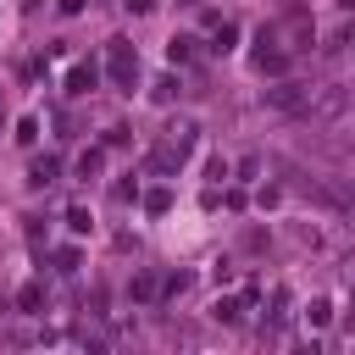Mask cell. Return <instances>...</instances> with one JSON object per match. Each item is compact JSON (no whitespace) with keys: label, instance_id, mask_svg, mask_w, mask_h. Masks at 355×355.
<instances>
[{"label":"cell","instance_id":"1","mask_svg":"<svg viewBox=\"0 0 355 355\" xmlns=\"http://www.w3.org/2000/svg\"><path fill=\"white\" fill-rule=\"evenodd\" d=\"M111 78L122 89H133V78H139V55L128 50V39H111Z\"/></svg>","mask_w":355,"mask_h":355},{"label":"cell","instance_id":"2","mask_svg":"<svg viewBox=\"0 0 355 355\" xmlns=\"http://www.w3.org/2000/svg\"><path fill=\"white\" fill-rule=\"evenodd\" d=\"M261 100H266V105H277V111H294V105H305L311 94H305L300 83H277V89H266Z\"/></svg>","mask_w":355,"mask_h":355},{"label":"cell","instance_id":"3","mask_svg":"<svg viewBox=\"0 0 355 355\" xmlns=\"http://www.w3.org/2000/svg\"><path fill=\"white\" fill-rule=\"evenodd\" d=\"M67 89H72V94H89V89H94V67H89V61H78V67L67 72Z\"/></svg>","mask_w":355,"mask_h":355},{"label":"cell","instance_id":"4","mask_svg":"<svg viewBox=\"0 0 355 355\" xmlns=\"http://www.w3.org/2000/svg\"><path fill=\"white\" fill-rule=\"evenodd\" d=\"M316 111H322V116H338V111H344V89H327V94H322V105H316Z\"/></svg>","mask_w":355,"mask_h":355},{"label":"cell","instance_id":"5","mask_svg":"<svg viewBox=\"0 0 355 355\" xmlns=\"http://www.w3.org/2000/svg\"><path fill=\"white\" fill-rule=\"evenodd\" d=\"M28 183H55V161H50V155L33 161V178H28Z\"/></svg>","mask_w":355,"mask_h":355},{"label":"cell","instance_id":"6","mask_svg":"<svg viewBox=\"0 0 355 355\" xmlns=\"http://www.w3.org/2000/svg\"><path fill=\"white\" fill-rule=\"evenodd\" d=\"M67 227H72V233H89V211L72 205V211H67Z\"/></svg>","mask_w":355,"mask_h":355},{"label":"cell","instance_id":"7","mask_svg":"<svg viewBox=\"0 0 355 355\" xmlns=\"http://www.w3.org/2000/svg\"><path fill=\"white\" fill-rule=\"evenodd\" d=\"M194 55V39H172V61H189Z\"/></svg>","mask_w":355,"mask_h":355},{"label":"cell","instance_id":"8","mask_svg":"<svg viewBox=\"0 0 355 355\" xmlns=\"http://www.w3.org/2000/svg\"><path fill=\"white\" fill-rule=\"evenodd\" d=\"M17 300H22V311H39V300H44V294H39V288H33V283H28V288H22V294H17Z\"/></svg>","mask_w":355,"mask_h":355},{"label":"cell","instance_id":"9","mask_svg":"<svg viewBox=\"0 0 355 355\" xmlns=\"http://www.w3.org/2000/svg\"><path fill=\"white\" fill-rule=\"evenodd\" d=\"M216 316L222 322H239V300H216Z\"/></svg>","mask_w":355,"mask_h":355},{"label":"cell","instance_id":"10","mask_svg":"<svg viewBox=\"0 0 355 355\" xmlns=\"http://www.w3.org/2000/svg\"><path fill=\"white\" fill-rule=\"evenodd\" d=\"M128 6H133V11H150V6H155V0H128Z\"/></svg>","mask_w":355,"mask_h":355}]
</instances>
